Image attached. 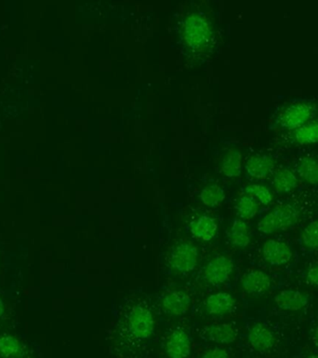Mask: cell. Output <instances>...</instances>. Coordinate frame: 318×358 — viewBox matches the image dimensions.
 I'll return each instance as SVG.
<instances>
[{
	"instance_id": "cell-18",
	"label": "cell",
	"mask_w": 318,
	"mask_h": 358,
	"mask_svg": "<svg viewBox=\"0 0 318 358\" xmlns=\"http://www.w3.org/2000/svg\"><path fill=\"white\" fill-rule=\"evenodd\" d=\"M299 178L310 185L318 184V155L308 153L302 156L296 163Z\"/></svg>"
},
{
	"instance_id": "cell-16",
	"label": "cell",
	"mask_w": 318,
	"mask_h": 358,
	"mask_svg": "<svg viewBox=\"0 0 318 358\" xmlns=\"http://www.w3.org/2000/svg\"><path fill=\"white\" fill-rule=\"evenodd\" d=\"M275 163V160L271 155H254L248 160L246 170L253 178L265 179L274 173Z\"/></svg>"
},
{
	"instance_id": "cell-5",
	"label": "cell",
	"mask_w": 318,
	"mask_h": 358,
	"mask_svg": "<svg viewBox=\"0 0 318 358\" xmlns=\"http://www.w3.org/2000/svg\"><path fill=\"white\" fill-rule=\"evenodd\" d=\"M192 345L193 339L189 329L176 326L163 342V351L167 358H189Z\"/></svg>"
},
{
	"instance_id": "cell-23",
	"label": "cell",
	"mask_w": 318,
	"mask_h": 358,
	"mask_svg": "<svg viewBox=\"0 0 318 358\" xmlns=\"http://www.w3.org/2000/svg\"><path fill=\"white\" fill-rule=\"evenodd\" d=\"M235 208L241 219H250L257 215L259 202L253 197L245 194L240 197Z\"/></svg>"
},
{
	"instance_id": "cell-25",
	"label": "cell",
	"mask_w": 318,
	"mask_h": 358,
	"mask_svg": "<svg viewBox=\"0 0 318 358\" xmlns=\"http://www.w3.org/2000/svg\"><path fill=\"white\" fill-rule=\"evenodd\" d=\"M302 246L310 250H318V219L307 225L301 235Z\"/></svg>"
},
{
	"instance_id": "cell-13",
	"label": "cell",
	"mask_w": 318,
	"mask_h": 358,
	"mask_svg": "<svg viewBox=\"0 0 318 358\" xmlns=\"http://www.w3.org/2000/svg\"><path fill=\"white\" fill-rule=\"evenodd\" d=\"M203 310L212 318H224L233 313L235 308V300L227 292L214 293L204 300Z\"/></svg>"
},
{
	"instance_id": "cell-26",
	"label": "cell",
	"mask_w": 318,
	"mask_h": 358,
	"mask_svg": "<svg viewBox=\"0 0 318 358\" xmlns=\"http://www.w3.org/2000/svg\"><path fill=\"white\" fill-rule=\"evenodd\" d=\"M244 191L246 195L253 197L256 201L263 206H268L273 202V194L265 186L256 185V184L248 185L245 187Z\"/></svg>"
},
{
	"instance_id": "cell-17",
	"label": "cell",
	"mask_w": 318,
	"mask_h": 358,
	"mask_svg": "<svg viewBox=\"0 0 318 358\" xmlns=\"http://www.w3.org/2000/svg\"><path fill=\"white\" fill-rule=\"evenodd\" d=\"M275 302L281 310L295 312L308 305V297L299 290L286 289L276 296Z\"/></svg>"
},
{
	"instance_id": "cell-1",
	"label": "cell",
	"mask_w": 318,
	"mask_h": 358,
	"mask_svg": "<svg viewBox=\"0 0 318 358\" xmlns=\"http://www.w3.org/2000/svg\"><path fill=\"white\" fill-rule=\"evenodd\" d=\"M118 321L115 344L120 352H138L144 349L155 335V315L151 305L144 298H135L127 302Z\"/></svg>"
},
{
	"instance_id": "cell-27",
	"label": "cell",
	"mask_w": 318,
	"mask_h": 358,
	"mask_svg": "<svg viewBox=\"0 0 318 358\" xmlns=\"http://www.w3.org/2000/svg\"><path fill=\"white\" fill-rule=\"evenodd\" d=\"M198 358H231L229 352L222 346H213L205 350Z\"/></svg>"
},
{
	"instance_id": "cell-15",
	"label": "cell",
	"mask_w": 318,
	"mask_h": 358,
	"mask_svg": "<svg viewBox=\"0 0 318 358\" xmlns=\"http://www.w3.org/2000/svg\"><path fill=\"white\" fill-rule=\"evenodd\" d=\"M270 277L265 272L253 270L242 277V289L249 295H261L271 287Z\"/></svg>"
},
{
	"instance_id": "cell-30",
	"label": "cell",
	"mask_w": 318,
	"mask_h": 358,
	"mask_svg": "<svg viewBox=\"0 0 318 358\" xmlns=\"http://www.w3.org/2000/svg\"><path fill=\"white\" fill-rule=\"evenodd\" d=\"M314 342H315V344H317L318 346V326H317V329H315Z\"/></svg>"
},
{
	"instance_id": "cell-7",
	"label": "cell",
	"mask_w": 318,
	"mask_h": 358,
	"mask_svg": "<svg viewBox=\"0 0 318 358\" xmlns=\"http://www.w3.org/2000/svg\"><path fill=\"white\" fill-rule=\"evenodd\" d=\"M233 271V259L227 256L217 255L207 264L203 272V279L207 284L218 287L227 282Z\"/></svg>"
},
{
	"instance_id": "cell-31",
	"label": "cell",
	"mask_w": 318,
	"mask_h": 358,
	"mask_svg": "<svg viewBox=\"0 0 318 358\" xmlns=\"http://www.w3.org/2000/svg\"><path fill=\"white\" fill-rule=\"evenodd\" d=\"M306 358H318V355H309V357H307Z\"/></svg>"
},
{
	"instance_id": "cell-19",
	"label": "cell",
	"mask_w": 318,
	"mask_h": 358,
	"mask_svg": "<svg viewBox=\"0 0 318 358\" xmlns=\"http://www.w3.org/2000/svg\"><path fill=\"white\" fill-rule=\"evenodd\" d=\"M190 230L194 237L202 242H209L215 237L218 232V223L213 217L204 215L192 222Z\"/></svg>"
},
{
	"instance_id": "cell-3",
	"label": "cell",
	"mask_w": 318,
	"mask_h": 358,
	"mask_svg": "<svg viewBox=\"0 0 318 358\" xmlns=\"http://www.w3.org/2000/svg\"><path fill=\"white\" fill-rule=\"evenodd\" d=\"M300 211L293 204H280L266 214L258 223L259 232L263 235H272L289 229L299 222Z\"/></svg>"
},
{
	"instance_id": "cell-22",
	"label": "cell",
	"mask_w": 318,
	"mask_h": 358,
	"mask_svg": "<svg viewBox=\"0 0 318 358\" xmlns=\"http://www.w3.org/2000/svg\"><path fill=\"white\" fill-rule=\"evenodd\" d=\"M242 155L239 150H230L222 165V172L228 178H235L241 174Z\"/></svg>"
},
{
	"instance_id": "cell-10",
	"label": "cell",
	"mask_w": 318,
	"mask_h": 358,
	"mask_svg": "<svg viewBox=\"0 0 318 358\" xmlns=\"http://www.w3.org/2000/svg\"><path fill=\"white\" fill-rule=\"evenodd\" d=\"M192 298L183 290H172L166 292L161 298L162 312L169 316H182L189 311Z\"/></svg>"
},
{
	"instance_id": "cell-20",
	"label": "cell",
	"mask_w": 318,
	"mask_h": 358,
	"mask_svg": "<svg viewBox=\"0 0 318 358\" xmlns=\"http://www.w3.org/2000/svg\"><path fill=\"white\" fill-rule=\"evenodd\" d=\"M299 185L296 174L289 168H280L274 174L273 187L278 193H289Z\"/></svg>"
},
{
	"instance_id": "cell-8",
	"label": "cell",
	"mask_w": 318,
	"mask_h": 358,
	"mask_svg": "<svg viewBox=\"0 0 318 358\" xmlns=\"http://www.w3.org/2000/svg\"><path fill=\"white\" fill-rule=\"evenodd\" d=\"M279 143L291 146H309L318 143V118L292 131L284 132L279 136Z\"/></svg>"
},
{
	"instance_id": "cell-12",
	"label": "cell",
	"mask_w": 318,
	"mask_h": 358,
	"mask_svg": "<svg viewBox=\"0 0 318 358\" xmlns=\"http://www.w3.org/2000/svg\"><path fill=\"white\" fill-rule=\"evenodd\" d=\"M248 342L254 351L265 354L275 346L274 332L263 323H253L248 329Z\"/></svg>"
},
{
	"instance_id": "cell-11",
	"label": "cell",
	"mask_w": 318,
	"mask_h": 358,
	"mask_svg": "<svg viewBox=\"0 0 318 358\" xmlns=\"http://www.w3.org/2000/svg\"><path fill=\"white\" fill-rule=\"evenodd\" d=\"M0 358H37V353L27 342L10 334L0 335Z\"/></svg>"
},
{
	"instance_id": "cell-2",
	"label": "cell",
	"mask_w": 318,
	"mask_h": 358,
	"mask_svg": "<svg viewBox=\"0 0 318 358\" xmlns=\"http://www.w3.org/2000/svg\"><path fill=\"white\" fill-rule=\"evenodd\" d=\"M317 106L307 101H296L285 106L276 121V128L283 132L292 131L315 118Z\"/></svg>"
},
{
	"instance_id": "cell-4",
	"label": "cell",
	"mask_w": 318,
	"mask_h": 358,
	"mask_svg": "<svg viewBox=\"0 0 318 358\" xmlns=\"http://www.w3.org/2000/svg\"><path fill=\"white\" fill-rule=\"evenodd\" d=\"M198 249L189 241L173 246L168 255V267L174 276H185L196 269L198 263Z\"/></svg>"
},
{
	"instance_id": "cell-14",
	"label": "cell",
	"mask_w": 318,
	"mask_h": 358,
	"mask_svg": "<svg viewBox=\"0 0 318 358\" xmlns=\"http://www.w3.org/2000/svg\"><path fill=\"white\" fill-rule=\"evenodd\" d=\"M292 251L289 245L282 241H266L263 248V256L265 262L272 266H283L288 264L292 259Z\"/></svg>"
},
{
	"instance_id": "cell-9",
	"label": "cell",
	"mask_w": 318,
	"mask_h": 358,
	"mask_svg": "<svg viewBox=\"0 0 318 358\" xmlns=\"http://www.w3.org/2000/svg\"><path fill=\"white\" fill-rule=\"evenodd\" d=\"M239 336V331L234 323L212 324L201 329L199 337L204 342L224 346L235 342Z\"/></svg>"
},
{
	"instance_id": "cell-6",
	"label": "cell",
	"mask_w": 318,
	"mask_h": 358,
	"mask_svg": "<svg viewBox=\"0 0 318 358\" xmlns=\"http://www.w3.org/2000/svg\"><path fill=\"white\" fill-rule=\"evenodd\" d=\"M212 36L211 25L205 17L193 14L186 19L183 27V38L194 49L204 48L211 40Z\"/></svg>"
},
{
	"instance_id": "cell-24",
	"label": "cell",
	"mask_w": 318,
	"mask_h": 358,
	"mask_svg": "<svg viewBox=\"0 0 318 358\" xmlns=\"http://www.w3.org/2000/svg\"><path fill=\"white\" fill-rule=\"evenodd\" d=\"M226 194L221 187L211 185L202 189L200 193V200L205 206H216L224 200Z\"/></svg>"
},
{
	"instance_id": "cell-29",
	"label": "cell",
	"mask_w": 318,
	"mask_h": 358,
	"mask_svg": "<svg viewBox=\"0 0 318 358\" xmlns=\"http://www.w3.org/2000/svg\"><path fill=\"white\" fill-rule=\"evenodd\" d=\"M4 302L3 300H2L1 297H0V319H1L2 316L4 315Z\"/></svg>"
},
{
	"instance_id": "cell-21",
	"label": "cell",
	"mask_w": 318,
	"mask_h": 358,
	"mask_svg": "<svg viewBox=\"0 0 318 358\" xmlns=\"http://www.w3.org/2000/svg\"><path fill=\"white\" fill-rule=\"evenodd\" d=\"M229 242L233 248L244 249L250 245V236L247 223L243 219H235L228 232Z\"/></svg>"
},
{
	"instance_id": "cell-28",
	"label": "cell",
	"mask_w": 318,
	"mask_h": 358,
	"mask_svg": "<svg viewBox=\"0 0 318 358\" xmlns=\"http://www.w3.org/2000/svg\"><path fill=\"white\" fill-rule=\"evenodd\" d=\"M306 280L310 285L318 287V265L309 269V271L307 272Z\"/></svg>"
}]
</instances>
